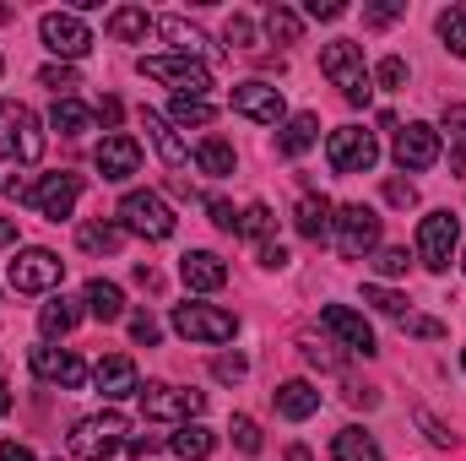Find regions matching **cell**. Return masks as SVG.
Segmentation results:
<instances>
[{
    "instance_id": "obj_1",
    "label": "cell",
    "mask_w": 466,
    "mask_h": 461,
    "mask_svg": "<svg viewBox=\"0 0 466 461\" xmlns=\"http://www.w3.org/2000/svg\"><path fill=\"white\" fill-rule=\"evenodd\" d=\"M320 71H326L331 87H342V98H348L352 109H363V104L374 98V82H369L363 49H358L352 38H331V44L320 49Z\"/></svg>"
},
{
    "instance_id": "obj_2",
    "label": "cell",
    "mask_w": 466,
    "mask_h": 461,
    "mask_svg": "<svg viewBox=\"0 0 466 461\" xmlns=\"http://www.w3.org/2000/svg\"><path fill=\"white\" fill-rule=\"evenodd\" d=\"M125 435H130V424L119 418L115 407H104L93 418H76L71 424V456L76 461H109L125 451Z\"/></svg>"
},
{
    "instance_id": "obj_3",
    "label": "cell",
    "mask_w": 466,
    "mask_h": 461,
    "mask_svg": "<svg viewBox=\"0 0 466 461\" xmlns=\"http://www.w3.org/2000/svg\"><path fill=\"white\" fill-rule=\"evenodd\" d=\"M136 396H141L147 424H174L179 429V424H196L207 413V391H185V385H163V380L141 385Z\"/></svg>"
},
{
    "instance_id": "obj_4",
    "label": "cell",
    "mask_w": 466,
    "mask_h": 461,
    "mask_svg": "<svg viewBox=\"0 0 466 461\" xmlns=\"http://www.w3.org/2000/svg\"><path fill=\"white\" fill-rule=\"evenodd\" d=\"M141 77L174 87V98H207L212 93V71L201 60H185V55H141Z\"/></svg>"
},
{
    "instance_id": "obj_5",
    "label": "cell",
    "mask_w": 466,
    "mask_h": 461,
    "mask_svg": "<svg viewBox=\"0 0 466 461\" xmlns=\"http://www.w3.org/2000/svg\"><path fill=\"white\" fill-rule=\"evenodd\" d=\"M5 277H11L16 293H55V288L66 282V261H60L55 250H44V244H27V250L11 255Z\"/></svg>"
},
{
    "instance_id": "obj_6",
    "label": "cell",
    "mask_w": 466,
    "mask_h": 461,
    "mask_svg": "<svg viewBox=\"0 0 466 461\" xmlns=\"http://www.w3.org/2000/svg\"><path fill=\"white\" fill-rule=\"evenodd\" d=\"M331 239H337V250H342L348 261H369V255L380 250V212L363 207V201L337 207V218H331Z\"/></svg>"
},
{
    "instance_id": "obj_7",
    "label": "cell",
    "mask_w": 466,
    "mask_h": 461,
    "mask_svg": "<svg viewBox=\"0 0 466 461\" xmlns=\"http://www.w3.org/2000/svg\"><path fill=\"white\" fill-rule=\"evenodd\" d=\"M0 158H16V163L44 158V125L27 104H0Z\"/></svg>"
},
{
    "instance_id": "obj_8",
    "label": "cell",
    "mask_w": 466,
    "mask_h": 461,
    "mask_svg": "<svg viewBox=\"0 0 466 461\" xmlns=\"http://www.w3.org/2000/svg\"><path fill=\"white\" fill-rule=\"evenodd\" d=\"M119 229L141 233V239H168V233L179 229V218H174V207L157 190H130L119 201Z\"/></svg>"
},
{
    "instance_id": "obj_9",
    "label": "cell",
    "mask_w": 466,
    "mask_h": 461,
    "mask_svg": "<svg viewBox=\"0 0 466 461\" xmlns=\"http://www.w3.org/2000/svg\"><path fill=\"white\" fill-rule=\"evenodd\" d=\"M326 163H331V174H369V169L380 163L374 130H363V125L331 130V136H326Z\"/></svg>"
},
{
    "instance_id": "obj_10",
    "label": "cell",
    "mask_w": 466,
    "mask_h": 461,
    "mask_svg": "<svg viewBox=\"0 0 466 461\" xmlns=\"http://www.w3.org/2000/svg\"><path fill=\"white\" fill-rule=\"evenodd\" d=\"M38 38L55 60H82L93 49V27L82 22V11H44L38 16Z\"/></svg>"
},
{
    "instance_id": "obj_11",
    "label": "cell",
    "mask_w": 466,
    "mask_h": 461,
    "mask_svg": "<svg viewBox=\"0 0 466 461\" xmlns=\"http://www.w3.org/2000/svg\"><path fill=\"white\" fill-rule=\"evenodd\" d=\"M174 332H179L185 343L223 347V343H233L238 321H233L228 310H218V304H179V310H174Z\"/></svg>"
},
{
    "instance_id": "obj_12",
    "label": "cell",
    "mask_w": 466,
    "mask_h": 461,
    "mask_svg": "<svg viewBox=\"0 0 466 461\" xmlns=\"http://www.w3.org/2000/svg\"><path fill=\"white\" fill-rule=\"evenodd\" d=\"M456 244H461V218L456 212H429L418 223V261L429 271H445L456 261Z\"/></svg>"
},
{
    "instance_id": "obj_13",
    "label": "cell",
    "mask_w": 466,
    "mask_h": 461,
    "mask_svg": "<svg viewBox=\"0 0 466 461\" xmlns=\"http://www.w3.org/2000/svg\"><path fill=\"white\" fill-rule=\"evenodd\" d=\"M440 152H445V141H440V130H434L429 119H407V125H396V163H401V174H423V169H434Z\"/></svg>"
},
{
    "instance_id": "obj_14",
    "label": "cell",
    "mask_w": 466,
    "mask_h": 461,
    "mask_svg": "<svg viewBox=\"0 0 466 461\" xmlns=\"http://www.w3.org/2000/svg\"><path fill=\"white\" fill-rule=\"evenodd\" d=\"M27 364H33V374H38L44 385H60V391H82V385H87V364H82L71 347L38 343L27 353Z\"/></svg>"
},
{
    "instance_id": "obj_15",
    "label": "cell",
    "mask_w": 466,
    "mask_h": 461,
    "mask_svg": "<svg viewBox=\"0 0 466 461\" xmlns=\"http://www.w3.org/2000/svg\"><path fill=\"white\" fill-rule=\"evenodd\" d=\"M76 201H82V174H71V169L44 174V179L33 185V207H38L49 223H66V218L76 212Z\"/></svg>"
},
{
    "instance_id": "obj_16",
    "label": "cell",
    "mask_w": 466,
    "mask_h": 461,
    "mask_svg": "<svg viewBox=\"0 0 466 461\" xmlns=\"http://www.w3.org/2000/svg\"><path fill=\"white\" fill-rule=\"evenodd\" d=\"M233 115L255 119V125H282L288 119L282 87H271V82H238L233 87Z\"/></svg>"
},
{
    "instance_id": "obj_17",
    "label": "cell",
    "mask_w": 466,
    "mask_h": 461,
    "mask_svg": "<svg viewBox=\"0 0 466 461\" xmlns=\"http://www.w3.org/2000/svg\"><path fill=\"white\" fill-rule=\"evenodd\" d=\"M93 163H98V174H104L109 185H119V179H130V174L141 169V141H136V136H125V130H115V136H104V141H98Z\"/></svg>"
},
{
    "instance_id": "obj_18",
    "label": "cell",
    "mask_w": 466,
    "mask_h": 461,
    "mask_svg": "<svg viewBox=\"0 0 466 461\" xmlns=\"http://www.w3.org/2000/svg\"><path fill=\"white\" fill-rule=\"evenodd\" d=\"M320 326L348 347V353H363V358L374 353V326H369L358 310H348V304H326V310H320Z\"/></svg>"
},
{
    "instance_id": "obj_19",
    "label": "cell",
    "mask_w": 466,
    "mask_h": 461,
    "mask_svg": "<svg viewBox=\"0 0 466 461\" xmlns=\"http://www.w3.org/2000/svg\"><path fill=\"white\" fill-rule=\"evenodd\" d=\"M179 282H185L190 293H218V288L228 282V261L212 255V250H185V255H179Z\"/></svg>"
},
{
    "instance_id": "obj_20",
    "label": "cell",
    "mask_w": 466,
    "mask_h": 461,
    "mask_svg": "<svg viewBox=\"0 0 466 461\" xmlns=\"http://www.w3.org/2000/svg\"><path fill=\"white\" fill-rule=\"evenodd\" d=\"M93 385H98V396H104V402H125V396H136V391H141L136 364H130L125 353H109V358H98V364H93Z\"/></svg>"
},
{
    "instance_id": "obj_21",
    "label": "cell",
    "mask_w": 466,
    "mask_h": 461,
    "mask_svg": "<svg viewBox=\"0 0 466 461\" xmlns=\"http://www.w3.org/2000/svg\"><path fill=\"white\" fill-rule=\"evenodd\" d=\"M141 125H147V136H152V147H157V158H163L168 169H190V141L168 125V115L141 109Z\"/></svg>"
},
{
    "instance_id": "obj_22",
    "label": "cell",
    "mask_w": 466,
    "mask_h": 461,
    "mask_svg": "<svg viewBox=\"0 0 466 461\" xmlns=\"http://www.w3.org/2000/svg\"><path fill=\"white\" fill-rule=\"evenodd\" d=\"M271 402H277V413H282L288 424H304V418L320 413V391H315L309 380H282V385L271 391Z\"/></svg>"
},
{
    "instance_id": "obj_23",
    "label": "cell",
    "mask_w": 466,
    "mask_h": 461,
    "mask_svg": "<svg viewBox=\"0 0 466 461\" xmlns=\"http://www.w3.org/2000/svg\"><path fill=\"white\" fill-rule=\"evenodd\" d=\"M157 33L174 44V55H185V60H201V66H207L212 44H207V33H201L196 22H185V16H157Z\"/></svg>"
},
{
    "instance_id": "obj_24",
    "label": "cell",
    "mask_w": 466,
    "mask_h": 461,
    "mask_svg": "<svg viewBox=\"0 0 466 461\" xmlns=\"http://www.w3.org/2000/svg\"><path fill=\"white\" fill-rule=\"evenodd\" d=\"M331 218H337V207H331L326 196H315V190L299 196V207H293V229L304 233V239H315V244L331 239Z\"/></svg>"
},
{
    "instance_id": "obj_25",
    "label": "cell",
    "mask_w": 466,
    "mask_h": 461,
    "mask_svg": "<svg viewBox=\"0 0 466 461\" xmlns=\"http://www.w3.org/2000/svg\"><path fill=\"white\" fill-rule=\"evenodd\" d=\"M82 299H87V315H93L98 326H115V321H125V288H119V282H109V277H93Z\"/></svg>"
},
{
    "instance_id": "obj_26",
    "label": "cell",
    "mask_w": 466,
    "mask_h": 461,
    "mask_svg": "<svg viewBox=\"0 0 466 461\" xmlns=\"http://www.w3.org/2000/svg\"><path fill=\"white\" fill-rule=\"evenodd\" d=\"M315 141H320V119L315 115H288L282 119V136H277V152H282V158H304Z\"/></svg>"
},
{
    "instance_id": "obj_27",
    "label": "cell",
    "mask_w": 466,
    "mask_h": 461,
    "mask_svg": "<svg viewBox=\"0 0 466 461\" xmlns=\"http://www.w3.org/2000/svg\"><path fill=\"white\" fill-rule=\"evenodd\" d=\"M168 451L179 461H207L212 451H218V435L207 429V424H179L174 435H168Z\"/></svg>"
},
{
    "instance_id": "obj_28",
    "label": "cell",
    "mask_w": 466,
    "mask_h": 461,
    "mask_svg": "<svg viewBox=\"0 0 466 461\" xmlns=\"http://www.w3.org/2000/svg\"><path fill=\"white\" fill-rule=\"evenodd\" d=\"M331 456H337V461H385V451H380V440H374L369 429L348 424V429H337V440H331Z\"/></svg>"
},
{
    "instance_id": "obj_29",
    "label": "cell",
    "mask_w": 466,
    "mask_h": 461,
    "mask_svg": "<svg viewBox=\"0 0 466 461\" xmlns=\"http://www.w3.org/2000/svg\"><path fill=\"white\" fill-rule=\"evenodd\" d=\"M76 321H82V310H76L66 293H55V299L38 310V332H44L49 343H55V337H71V332H76Z\"/></svg>"
},
{
    "instance_id": "obj_30",
    "label": "cell",
    "mask_w": 466,
    "mask_h": 461,
    "mask_svg": "<svg viewBox=\"0 0 466 461\" xmlns=\"http://www.w3.org/2000/svg\"><path fill=\"white\" fill-rule=\"evenodd\" d=\"M104 27H109V38H119V44H141V38H147V33L157 27V22H152V16H147L141 5H115Z\"/></svg>"
},
{
    "instance_id": "obj_31",
    "label": "cell",
    "mask_w": 466,
    "mask_h": 461,
    "mask_svg": "<svg viewBox=\"0 0 466 461\" xmlns=\"http://www.w3.org/2000/svg\"><path fill=\"white\" fill-rule=\"evenodd\" d=\"M93 109L87 104H76V98H55V109H49V125L60 130V136H87L93 130Z\"/></svg>"
},
{
    "instance_id": "obj_32",
    "label": "cell",
    "mask_w": 466,
    "mask_h": 461,
    "mask_svg": "<svg viewBox=\"0 0 466 461\" xmlns=\"http://www.w3.org/2000/svg\"><path fill=\"white\" fill-rule=\"evenodd\" d=\"M196 169H201V174H212V179L233 174V147L223 141V136H207V141L196 147Z\"/></svg>"
},
{
    "instance_id": "obj_33",
    "label": "cell",
    "mask_w": 466,
    "mask_h": 461,
    "mask_svg": "<svg viewBox=\"0 0 466 461\" xmlns=\"http://www.w3.org/2000/svg\"><path fill=\"white\" fill-rule=\"evenodd\" d=\"M212 115H218V109H212L207 98H174V104H168V125H174V130H190V125L201 130V125H212Z\"/></svg>"
},
{
    "instance_id": "obj_34",
    "label": "cell",
    "mask_w": 466,
    "mask_h": 461,
    "mask_svg": "<svg viewBox=\"0 0 466 461\" xmlns=\"http://www.w3.org/2000/svg\"><path fill=\"white\" fill-rule=\"evenodd\" d=\"M82 250H93V255H115L119 244H125V229L119 223H82Z\"/></svg>"
},
{
    "instance_id": "obj_35",
    "label": "cell",
    "mask_w": 466,
    "mask_h": 461,
    "mask_svg": "<svg viewBox=\"0 0 466 461\" xmlns=\"http://www.w3.org/2000/svg\"><path fill=\"white\" fill-rule=\"evenodd\" d=\"M266 33H271L277 44H299L304 16H299V11H288V5H271V11H266Z\"/></svg>"
},
{
    "instance_id": "obj_36",
    "label": "cell",
    "mask_w": 466,
    "mask_h": 461,
    "mask_svg": "<svg viewBox=\"0 0 466 461\" xmlns=\"http://www.w3.org/2000/svg\"><path fill=\"white\" fill-rule=\"evenodd\" d=\"M271 229H277V218H271V207H266V201H249V207L238 212V233H244V239H260V244H266Z\"/></svg>"
},
{
    "instance_id": "obj_37",
    "label": "cell",
    "mask_w": 466,
    "mask_h": 461,
    "mask_svg": "<svg viewBox=\"0 0 466 461\" xmlns=\"http://www.w3.org/2000/svg\"><path fill=\"white\" fill-rule=\"evenodd\" d=\"M434 27H440V38H445V49H451V55H461V60H466V11H461V5H451V11H440V22H434Z\"/></svg>"
},
{
    "instance_id": "obj_38",
    "label": "cell",
    "mask_w": 466,
    "mask_h": 461,
    "mask_svg": "<svg viewBox=\"0 0 466 461\" xmlns=\"http://www.w3.org/2000/svg\"><path fill=\"white\" fill-rule=\"evenodd\" d=\"M374 87H385V93H401L407 87V60L401 55H385L380 66H374V77H369Z\"/></svg>"
},
{
    "instance_id": "obj_39",
    "label": "cell",
    "mask_w": 466,
    "mask_h": 461,
    "mask_svg": "<svg viewBox=\"0 0 466 461\" xmlns=\"http://www.w3.org/2000/svg\"><path fill=\"white\" fill-rule=\"evenodd\" d=\"M363 304H374L380 315H396V321L407 315V299L396 288H380V282H363Z\"/></svg>"
},
{
    "instance_id": "obj_40",
    "label": "cell",
    "mask_w": 466,
    "mask_h": 461,
    "mask_svg": "<svg viewBox=\"0 0 466 461\" xmlns=\"http://www.w3.org/2000/svg\"><path fill=\"white\" fill-rule=\"evenodd\" d=\"M228 435H233V446H238V451H244V456H260V424H255V418H249V413H233Z\"/></svg>"
},
{
    "instance_id": "obj_41",
    "label": "cell",
    "mask_w": 466,
    "mask_h": 461,
    "mask_svg": "<svg viewBox=\"0 0 466 461\" xmlns=\"http://www.w3.org/2000/svg\"><path fill=\"white\" fill-rule=\"evenodd\" d=\"M418 255H407L401 244H385V250H374V271L380 277H407V266H412Z\"/></svg>"
},
{
    "instance_id": "obj_42",
    "label": "cell",
    "mask_w": 466,
    "mask_h": 461,
    "mask_svg": "<svg viewBox=\"0 0 466 461\" xmlns=\"http://www.w3.org/2000/svg\"><path fill=\"white\" fill-rule=\"evenodd\" d=\"M445 136H451V158L466 163V104H451L445 109Z\"/></svg>"
},
{
    "instance_id": "obj_43",
    "label": "cell",
    "mask_w": 466,
    "mask_h": 461,
    "mask_svg": "<svg viewBox=\"0 0 466 461\" xmlns=\"http://www.w3.org/2000/svg\"><path fill=\"white\" fill-rule=\"evenodd\" d=\"M396 16H407V0H380V5H363V22H369V27H390Z\"/></svg>"
},
{
    "instance_id": "obj_44",
    "label": "cell",
    "mask_w": 466,
    "mask_h": 461,
    "mask_svg": "<svg viewBox=\"0 0 466 461\" xmlns=\"http://www.w3.org/2000/svg\"><path fill=\"white\" fill-rule=\"evenodd\" d=\"M38 82H44V87H55V98H71L76 71H71V66H44V71H38Z\"/></svg>"
},
{
    "instance_id": "obj_45",
    "label": "cell",
    "mask_w": 466,
    "mask_h": 461,
    "mask_svg": "<svg viewBox=\"0 0 466 461\" xmlns=\"http://www.w3.org/2000/svg\"><path fill=\"white\" fill-rule=\"evenodd\" d=\"M223 38H228L233 49H255V22L238 11V16H228V27H223Z\"/></svg>"
},
{
    "instance_id": "obj_46",
    "label": "cell",
    "mask_w": 466,
    "mask_h": 461,
    "mask_svg": "<svg viewBox=\"0 0 466 461\" xmlns=\"http://www.w3.org/2000/svg\"><path fill=\"white\" fill-rule=\"evenodd\" d=\"M212 374H218V380H244V374H249V358H244V353H223V358L212 364Z\"/></svg>"
},
{
    "instance_id": "obj_47",
    "label": "cell",
    "mask_w": 466,
    "mask_h": 461,
    "mask_svg": "<svg viewBox=\"0 0 466 461\" xmlns=\"http://www.w3.org/2000/svg\"><path fill=\"white\" fill-rule=\"evenodd\" d=\"M385 201L390 207H418V185L412 179H385Z\"/></svg>"
},
{
    "instance_id": "obj_48",
    "label": "cell",
    "mask_w": 466,
    "mask_h": 461,
    "mask_svg": "<svg viewBox=\"0 0 466 461\" xmlns=\"http://www.w3.org/2000/svg\"><path fill=\"white\" fill-rule=\"evenodd\" d=\"M130 337L141 347H157V337H163V326L152 321V315H130Z\"/></svg>"
},
{
    "instance_id": "obj_49",
    "label": "cell",
    "mask_w": 466,
    "mask_h": 461,
    "mask_svg": "<svg viewBox=\"0 0 466 461\" xmlns=\"http://www.w3.org/2000/svg\"><path fill=\"white\" fill-rule=\"evenodd\" d=\"M304 16H315V22H337V16H348V0H309Z\"/></svg>"
},
{
    "instance_id": "obj_50",
    "label": "cell",
    "mask_w": 466,
    "mask_h": 461,
    "mask_svg": "<svg viewBox=\"0 0 466 461\" xmlns=\"http://www.w3.org/2000/svg\"><path fill=\"white\" fill-rule=\"evenodd\" d=\"M401 326L412 337H445V321H434V315H401Z\"/></svg>"
},
{
    "instance_id": "obj_51",
    "label": "cell",
    "mask_w": 466,
    "mask_h": 461,
    "mask_svg": "<svg viewBox=\"0 0 466 461\" xmlns=\"http://www.w3.org/2000/svg\"><path fill=\"white\" fill-rule=\"evenodd\" d=\"M418 424H423V435H429V446H456V435H451V429H445V424H440L434 413H423V407H418Z\"/></svg>"
},
{
    "instance_id": "obj_52",
    "label": "cell",
    "mask_w": 466,
    "mask_h": 461,
    "mask_svg": "<svg viewBox=\"0 0 466 461\" xmlns=\"http://www.w3.org/2000/svg\"><path fill=\"white\" fill-rule=\"evenodd\" d=\"M304 358H309V364H320V369H342V358H337L326 343H315V337H304Z\"/></svg>"
},
{
    "instance_id": "obj_53",
    "label": "cell",
    "mask_w": 466,
    "mask_h": 461,
    "mask_svg": "<svg viewBox=\"0 0 466 461\" xmlns=\"http://www.w3.org/2000/svg\"><path fill=\"white\" fill-rule=\"evenodd\" d=\"M260 266H266V271H282V266H288V244L266 239V244H260Z\"/></svg>"
},
{
    "instance_id": "obj_54",
    "label": "cell",
    "mask_w": 466,
    "mask_h": 461,
    "mask_svg": "<svg viewBox=\"0 0 466 461\" xmlns=\"http://www.w3.org/2000/svg\"><path fill=\"white\" fill-rule=\"evenodd\" d=\"M207 212H212V223L223 233H238V212H233L228 201H207Z\"/></svg>"
},
{
    "instance_id": "obj_55",
    "label": "cell",
    "mask_w": 466,
    "mask_h": 461,
    "mask_svg": "<svg viewBox=\"0 0 466 461\" xmlns=\"http://www.w3.org/2000/svg\"><path fill=\"white\" fill-rule=\"evenodd\" d=\"M125 451H130V456H152V451H157V435H136V440H125Z\"/></svg>"
},
{
    "instance_id": "obj_56",
    "label": "cell",
    "mask_w": 466,
    "mask_h": 461,
    "mask_svg": "<svg viewBox=\"0 0 466 461\" xmlns=\"http://www.w3.org/2000/svg\"><path fill=\"white\" fill-rule=\"evenodd\" d=\"M0 461H33V451L16 446V440H5V446H0Z\"/></svg>"
},
{
    "instance_id": "obj_57",
    "label": "cell",
    "mask_w": 466,
    "mask_h": 461,
    "mask_svg": "<svg viewBox=\"0 0 466 461\" xmlns=\"http://www.w3.org/2000/svg\"><path fill=\"white\" fill-rule=\"evenodd\" d=\"M98 119H104V125H115V119H119V98H104V104H98Z\"/></svg>"
},
{
    "instance_id": "obj_58",
    "label": "cell",
    "mask_w": 466,
    "mask_h": 461,
    "mask_svg": "<svg viewBox=\"0 0 466 461\" xmlns=\"http://www.w3.org/2000/svg\"><path fill=\"white\" fill-rule=\"evenodd\" d=\"M16 244V218H0V250Z\"/></svg>"
},
{
    "instance_id": "obj_59",
    "label": "cell",
    "mask_w": 466,
    "mask_h": 461,
    "mask_svg": "<svg viewBox=\"0 0 466 461\" xmlns=\"http://www.w3.org/2000/svg\"><path fill=\"white\" fill-rule=\"evenodd\" d=\"M5 413H11V385L0 380V418H5Z\"/></svg>"
},
{
    "instance_id": "obj_60",
    "label": "cell",
    "mask_w": 466,
    "mask_h": 461,
    "mask_svg": "<svg viewBox=\"0 0 466 461\" xmlns=\"http://www.w3.org/2000/svg\"><path fill=\"white\" fill-rule=\"evenodd\" d=\"M288 461H315V456H309L304 446H288Z\"/></svg>"
},
{
    "instance_id": "obj_61",
    "label": "cell",
    "mask_w": 466,
    "mask_h": 461,
    "mask_svg": "<svg viewBox=\"0 0 466 461\" xmlns=\"http://www.w3.org/2000/svg\"><path fill=\"white\" fill-rule=\"evenodd\" d=\"M461 364H466V347H461Z\"/></svg>"
},
{
    "instance_id": "obj_62",
    "label": "cell",
    "mask_w": 466,
    "mask_h": 461,
    "mask_svg": "<svg viewBox=\"0 0 466 461\" xmlns=\"http://www.w3.org/2000/svg\"><path fill=\"white\" fill-rule=\"evenodd\" d=\"M0 71H5V60H0Z\"/></svg>"
},
{
    "instance_id": "obj_63",
    "label": "cell",
    "mask_w": 466,
    "mask_h": 461,
    "mask_svg": "<svg viewBox=\"0 0 466 461\" xmlns=\"http://www.w3.org/2000/svg\"><path fill=\"white\" fill-rule=\"evenodd\" d=\"M461 266H466V255H461Z\"/></svg>"
}]
</instances>
